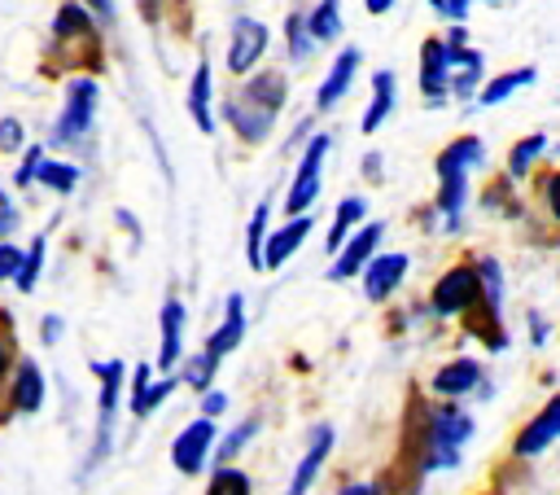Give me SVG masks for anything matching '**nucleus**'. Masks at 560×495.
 Returning a JSON list of instances; mask_svg holds the SVG:
<instances>
[{
  "mask_svg": "<svg viewBox=\"0 0 560 495\" xmlns=\"http://www.w3.org/2000/svg\"><path fill=\"white\" fill-rule=\"evenodd\" d=\"M280 106H285V75H280V71H263V75H249L232 93V101L223 106V114H228V123L236 128L241 141L258 145V141L271 136Z\"/></svg>",
  "mask_w": 560,
  "mask_h": 495,
  "instance_id": "1",
  "label": "nucleus"
},
{
  "mask_svg": "<svg viewBox=\"0 0 560 495\" xmlns=\"http://www.w3.org/2000/svg\"><path fill=\"white\" fill-rule=\"evenodd\" d=\"M473 438V416L464 412V408H438L434 416H429V447H425V464H421V473H429V469H447V464H455L460 460V447Z\"/></svg>",
  "mask_w": 560,
  "mask_h": 495,
  "instance_id": "2",
  "label": "nucleus"
},
{
  "mask_svg": "<svg viewBox=\"0 0 560 495\" xmlns=\"http://www.w3.org/2000/svg\"><path fill=\"white\" fill-rule=\"evenodd\" d=\"M97 101H101V88H97V80H88V75H75V80L66 84V106H62V114H58L53 141H58V145L84 141V136L93 132V123H97Z\"/></svg>",
  "mask_w": 560,
  "mask_h": 495,
  "instance_id": "3",
  "label": "nucleus"
},
{
  "mask_svg": "<svg viewBox=\"0 0 560 495\" xmlns=\"http://www.w3.org/2000/svg\"><path fill=\"white\" fill-rule=\"evenodd\" d=\"M477 299H482L477 268L455 264V268H447V273L438 277V286H434V294H429V307H434V316L451 321V316H464L468 307H477Z\"/></svg>",
  "mask_w": 560,
  "mask_h": 495,
  "instance_id": "4",
  "label": "nucleus"
},
{
  "mask_svg": "<svg viewBox=\"0 0 560 495\" xmlns=\"http://www.w3.org/2000/svg\"><path fill=\"white\" fill-rule=\"evenodd\" d=\"M325 158H329V136H312L299 171H294V184H290V197H285V215H303L316 206L320 197V184H325Z\"/></svg>",
  "mask_w": 560,
  "mask_h": 495,
  "instance_id": "5",
  "label": "nucleus"
},
{
  "mask_svg": "<svg viewBox=\"0 0 560 495\" xmlns=\"http://www.w3.org/2000/svg\"><path fill=\"white\" fill-rule=\"evenodd\" d=\"M215 416H202V421H188L180 434H175V443H171V460H175V469L180 473H188V478H197L202 469H206V456H210V447H215Z\"/></svg>",
  "mask_w": 560,
  "mask_h": 495,
  "instance_id": "6",
  "label": "nucleus"
},
{
  "mask_svg": "<svg viewBox=\"0 0 560 495\" xmlns=\"http://www.w3.org/2000/svg\"><path fill=\"white\" fill-rule=\"evenodd\" d=\"M381 237H386V224H364L360 232H351V237L338 245V259H333V268H329V281H346V277H355V273L377 255Z\"/></svg>",
  "mask_w": 560,
  "mask_h": 495,
  "instance_id": "7",
  "label": "nucleus"
},
{
  "mask_svg": "<svg viewBox=\"0 0 560 495\" xmlns=\"http://www.w3.org/2000/svg\"><path fill=\"white\" fill-rule=\"evenodd\" d=\"M312 228H316V215L312 210H303V215H290V224L285 228H276L267 241H263V268H285L294 255H299V245L312 237Z\"/></svg>",
  "mask_w": 560,
  "mask_h": 495,
  "instance_id": "8",
  "label": "nucleus"
},
{
  "mask_svg": "<svg viewBox=\"0 0 560 495\" xmlns=\"http://www.w3.org/2000/svg\"><path fill=\"white\" fill-rule=\"evenodd\" d=\"M267 40H271V32L258 23V19H241L236 27H232V45H228V71L241 80L245 71H254V62L267 53Z\"/></svg>",
  "mask_w": 560,
  "mask_h": 495,
  "instance_id": "9",
  "label": "nucleus"
},
{
  "mask_svg": "<svg viewBox=\"0 0 560 495\" xmlns=\"http://www.w3.org/2000/svg\"><path fill=\"white\" fill-rule=\"evenodd\" d=\"M360 273H364V294H368L373 303H386V299L403 286V277H407V255H399V251L373 255Z\"/></svg>",
  "mask_w": 560,
  "mask_h": 495,
  "instance_id": "10",
  "label": "nucleus"
},
{
  "mask_svg": "<svg viewBox=\"0 0 560 495\" xmlns=\"http://www.w3.org/2000/svg\"><path fill=\"white\" fill-rule=\"evenodd\" d=\"M421 93L434 106L451 93V49H447V40H425V49H421Z\"/></svg>",
  "mask_w": 560,
  "mask_h": 495,
  "instance_id": "11",
  "label": "nucleus"
},
{
  "mask_svg": "<svg viewBox=\"0 0 560 495\" xmlns=\"http://www.w3.org/2000/svg\"><path fill=\"white\" fill-rule=\"evenodd\" d=\"M556 438H560V395H551V399L543 403V412L516 434V456H538V451H547Z\"/></svg>",
  "mask_w": 560,
  "mask_h": 495,
  "instance_id": "12",
  "label": "nucleus"
},
{
  "mask_svg": "<svg viewBox=\"0 0 560 495\" xmlns=\"http://www.w3.org/2000/svg\"><path fill=\"white\" fill-rule=\"evenodd\" d=\"M355 71H360V49L338 53V58H333V67H329V75H325V84H320V93H316V110H333V106L351 93Z\"/></svg>",
  "mask_w": 560,
  "mask_h": 495,
  "instance_id": "13",
  "label": "nucleus"
},
{
  "mask_svg": "<svg viewBox=\"0 0 560 495\" xmlns=\"http://www.w3.org/2000/svg\"><path fill=\"white\" fill-rule=\"evenodd\" d=\"M329 451H333V425H325V421H320V425H316V434H312V447H307L303 464L294 469V482H290V491H294V495L312 491V482L320 478V469H325Z\"/></svg>",
  "mask_w": 560,
  "mask_h": 495,
  "instance_id": "14",
  "label": "nucleus"
},
{
  "mask_svg": "<svg viewBox=\"0 0 560 495\" xmlns=\"http://www.w3.org/2000/svg\"><path fill=\"white\" fill-rule=\"evenodd\" d=\"M241 338H245V299L241 294H228V312H223V325L206 338V351L210 355H232L236 347H241Z\"/></svg>",
  "mask_w": 560,
  "mask_h": 495,
  "instance_id": "15",
  "label": "nucleus"
},
{
  "mask_svg": "<svg viewBox=\"0 0 560 495\" xmlns=\"http://www.w3.org/2000/svg\"><path fill=\"white\" fill-rule=\"evenodd\" d=\"M184 360V303L167 299L162 307V347H158V369L171 373Z\"/></svg>",
  "mask_w": 560,
  "mask_h": 495,
  "instance_id": "16",
  "label": "nucleus"
},
{
  "mask_svg": "<svg viewBox=\"0 0 560 495\" xmlns=\"http://www.w3.org/2000/svg\"><path fill=\"white\" fill-rule=\"evenodd\" d=\"M477 386H482V364L468 360V355L442 364L438 377H434V395H442V399H460V395H468V390H477Z\"/></svg>",
  "mask_w": 560,
  "mask_h": 495,
  "instance_id": "17",
  "label": "nucleus"
},
{
  "mask_svg": "<svg viewBox=\"0 0 560 495\" xmlns=\"http://www.w3.org/2000/svg\"><path fill=\"white\" fill-rule=\"evenodd\" d=\"M447 49H451V71H455L451 93H455V97H473V88H477L482 75H486V58H482L477 49H468V45H447Z\"/></svg>",
  "mask_w": 560,
  "mask_h": 495,
  "instance_id": "18",
  "label": "nucleus"
},
{
  "mask_svg": "<svg viewBox=\"0 0 560 495\" xmlns=\"http://www.w3.org/2000/svg\"><path fill=\"white\" fill-rule=\"evenodd\" d=\"M438 180H442V189H438L434 210L442 215L447 228H460V210H464V197H468V176L464 171H442Z\"/></svg>",
  "mask_w": 560,
  "mask_h": 495,
  "instance_id": "19",
  "label": "nucleus"
},
{
  "mask_svg": "<svg viewBox=\"0 0 560 495\" xmlns=\"http://www.w3.org/2000/svg\"><path fill=\"white\" fill-rule=\"evenodd\" d=\"M534 80H538V71H534V67H516V71H508V75H495V80L477 93V110H490V106L508 101L516 88H529Z\"/></svg>",
  "mask_w": 560,
  "mask_h": 495,
  "instance_id": "20",
  "label": "nucleus"
},
{
  "mask_svg": "<svg viewBox=\"0 0 560 495\" xmlns=\"http://www.w3.org/2000/svg\"><path fill=\"white\" fill-rule=\"evenodd\" d=\"M188 114H193V123L210 136L215 132V114H210V62H202L197 71H193V84H188Z\"/></svg>",
  "mask_w": 560,
  "mask_h": 495,
  "instance_id": "21",
  "label": "nucleus"
},
{
  "mask_svg": "<svg viewBox=\"0 0 560 495\" xmlns=\"http://www.w3.org/2000/svg\"><path fill=\"white\" fill-rule=\"evenodd\" d=\"M482 162H486V145L477 136H460L438 154V176L442 171H468V167H482Z\"/></svg>",
  "mask_w": 560,
  "mask_h": 495,
  "instance_id": "22",
  "label": "nucleus"
},
{
  "mask_svg": "<svg viewBox=\"0 0 560 495\" xmlns=\"http://www.w3.org/2000/svg\"><path fill=\"white\" fill-rule=\"evenodd\" d=\"M45 403V373L40 364H19V377H14V408L19 412H40Z\"/></svg>",
  "mask_w": 560,
  "mask_h": 495,
  "instance_id": "23",
  "label": "nucleus"
},
{
  "mask_svg": "<svg viewBox=\"0 0 560 495\" xmlns=\"http://www.w3.org/2000/svg\"><path fill=\"white\" fill-rule=\"evenodd\" d=\"M390 110H394V71H377V75H373V106H368V114H364V132L373 136V132L390 119Z\"/></svg>",
  "mask_w": 560,
  "mask_h": 495,
  "instance_id": "24",
  "label": "nucleus"
},
{
  "mask_svg": "<svg viewBox=\"0 0 560 495\" xmlns=\"http://www.w3.org/2000/svg\"><path fill=\"white\" fill-rule=\"evenodd\" d=\"M364 215H368V202L364 197H342L338 202V215H333V228H329V251L333 255H338V245L346 241V232L364 224Z\"/></svg>",
  "mask_w": 560,
  "mask_h": 495,
  "instance_id": "25",
  "label": "nucleus"
},
{
  "mask_svg": "<svg viewBox=\"0 0 560 495\" xmlns=\"http://www.w3.org/2000/svg\"><path fill=\"white\" fill-rule=\"evenodd\" d=\"M547 145H551V141H547L543 132H534V136L516 141V145H512V154H508V180H521V176H525V171L547 154Z\"/></svg>",
  "mask_w": 560,
  "mask_h": 495,
  "instance_id": "26",
  "label": "nucleus"
},
{
  "mask_svg": "<svg viewBox=\"0 0 560 495\" xmlns=\"http://www.w3.org/2000/svg\"><path fill=\"white\" fill-rule=\"evenodd\" d=\"M93 373L101 377V421H110V416H114V403H119V390H123V373H127V369H123V360H106V364L97 360V364H93Z\"/></svg>",
  "mask_w": 560,
  "mask_h": 495,
  "instance_id": "27",
  "label": "nucleus"
},
{
  "mask_svg": "<svg viewBox=\"0 0 560 495\" xmlns=\"http://www.w3.org/2000/svg\"><path fill=\"white\" fill-rule=\"evenodd\" d=\"M303 19H307L312 40H338L342 36V10H338V0H320V5L312 14H303Z\"/></svg>",
  "mask_w": 560,
  "mask_h": 495,
  "instance_id": "28",
  "label": "nucleus"
},
{
  "mask_svg": "<svg viewBox=\"0 0 560 495\" xmlns=\"http://www.w3.org/2000/svg\"><path fill=\"white\" fill-rule=\"evenodd\" d=\"M53 32H58L62 40H93V19L84 14V5H80V0H66V5L58 10V23H53Z\"/></svg>",
  "mask_w": 560,
  "mask_h": 495,
  "instance_id": "29",
  "label": "nucleus"
},
{
  "mask_svg": "<svg viewBox=\"0 0 560 495\" xmlns=\"http://www.w3.org/2000/svg\"><path fill=\"white\" fill-rule=\"evenodd\" d=\"M45 245H49V241H45V237H36V241H32V251H27V255H23V264H19V273H14V286H19L23 294H32V290H36V281H40V268H45Z\"/></svg>",
  "mask_w": 560,
  "mask_h": 495,
  "instance_id": "30",
  "label": "nucleus"
},
{
  "mask_svg": "<svg viewBox=\"0 0 560 495\" xmlns=\"http://www.w3.org/2000/svg\"><path fill=\"white\" fill-rule=\"evenodd\" d=\"M36 180H40L45 189H53V193H75V184H80V167H71V162H40Z\"/></svg>",
  "mask_w": 560,
  "mask_h": 495,
  "instance_id": "31",
  "label": "nucleus"
},
{
  "mask_svg": "<svg viewBox=\"0 0 560 495\" xmlns=\"http://www.w3.org/2000/svg\"><path fill=\"white\" fill-rule=\"evenodd\" d=\"M267 215H271V206L267 202H258L254 206V219H249V232H245V255H249V268H263V241H267Z\"/></svg>",
  "mask_w": 560,
  "mask_h": 495,
  "instance_id": "32",
  "label": "nucleus"
},
{
  "mask_svg": "<svg viewBox=\"0 0 560 495\" xmlns=\"http://www.w3.org/2000/svg\"><path fill=\"white\" fill-rule=\"evenodd\" d=\"M175 386H180V377H175V373H167V377L149 382V386H145V390L132 399V412H136V416H149V412H154V408H158V403H162V399H167Z\"/></svg>",
  "mask_w": 560,
  "mask_h": 495,
  "instance_id": "33",
  "label": "nucleus"
},
{
  "mask_svg": "<svg viewBox=\"0 0 560 495\" xmlns=\"http://www.w3.org/2000/svg\"><path fill=\"white\" fill-rule=\"evenodd\" d=\"M215 364H219V355H210V351H202L197 360H188V364H184V373H180V382H184V386H193V390H206V386L215 382Z\"/></svg>",
  "mask_w": 560,
  "mask_h": 495,
  "instance_id": "34",
  "label": "nucleus"
},
{
  "mask_svg": "<svg viewBox=\"0 0 560 495\" xmlns=\"http://www.w3.org/2000/svg\"><path fill=\"white\" fill-rule=\"evenodd\" d=\"M477 281H482L486 307H499V303H503V273H499L495 259H482V264H477Z\"/></svg>",
  "mask_w": 560,
  "mask_h": 495,
  "instance_id": "35",
  "label": "nucleus"
},
{
  "mask_svg": "<svg viewBox=\"0 0 560 495\" xmlns=\"http://www.w3.org/2000/svg\"><path fill=\"white\" fill-rule=\"evenodd\" d=\"M285 32H290V36H285V40H290V58H294V62H307V58H312L307 19H303V14H290V27H285Z\"/></svg>",
  "mask_w": 560,
  "mask_h": 495,
  "instance_id": "36",
  "label": "nucleus"
},
{
  "mask_svg": "<svg viewBox=\"0 0 560 495\" xmlns=\"http://www.w3.org/2000/svg\"><path fill=\"white\" fill-rule=\"evenodd\" d=\"M254 434H258V421H254V416H249L245 425H236V430H232V434L219 443V451H215V456H219V464H228L236 451H245V443H249Z\"/></svg>",
  "mask_w": 560,
  "mask_h": 495,
  "instance_id": "37",
  "label": "nucleus"
},
{
  "mask_svg": "<svg viewBox=\"0 0 560 495\" xmlns=\"http://www.w3.org/2000/svg\"><path fill=\"white\" fill-rule=\"evenodd\" d=\"M210 491L215 495H232V491H249V478L241 469H215L210 473Z\"/></svg>",
  "mask_w": 560,
  "mask_h": 495,
  "instance_id": "38",
  "label": "nucleus"
},
{
  "mask_svg": "<svg viewBox=\"0 0 560 495\" xmlns=\"http://www.w3.org/2000/svg\"><path fill=\"white\" fill-rule=\"evenodd\" d=\"M19 264H23V251H19V245H10L5 237H0V281H14Z\"/></svg>",
  "mask_w": 560,
  "mask_h": 495,
  "instance_id": "39",
  "label": "nucleus"
},
{
  "mask_svg": "<svg viewBox=\"0 0 560 495\" xmlns=\"http://www.w3.org/2000/svg\"><path fill=\"white\" fill-rule=\"evenodd\" d=\"M40 162H45V154H40V145H32V154L23 158V167H19V176H14V184H19V189H27V184L36 180V171H40Z\"/></svg>",
  "mask_w": 560,
  "mask_h": 495,
  "instance_id": "40",
  "label": "nucleus"
},
{
  "mask_svg": "<svg viewBox=\"0 0 560 495\" xmlns=\"http://www.w3.org/2000/svg\"><path fill=\"white\" fill-rule=\"evenodd\" d=\"M23 145V123L19 119H0V149H19Z\"/></svg>",
  "mask_w": 560,
  "mask_h": 495,
  "instance_id": "41",
  "label": "nucleus"
},
{
  "mask_svg": "<svg viewBox=\"0 0 560 495\" xmlns=\"http://www.w3.org/2000/svg\"><path fill=\"white\" fill-rule=\"evenodd\" d=\"M223 408H228V395L223 390H206L202 395V416H223Z\"/></svg>",
  "mask_w": 560,
  "mask_h": 495,
  "instance_id": "42",
  "label": "nucleus"
},
{
  "mask_svg": "<svg viewBox=\"0 0 560 495\" xmlns=\"http://www.w3.org/2000/svg\"><path fill=\"white\" fill-rule=\"evenodd\" d=\"M19 228V210L10 206V197L5 193H0V237H10Z\"/></svg>",
  "mask_w": 560,
  "mask_h": 495,
  "instance_id": "43",
  "label": "nucleus"
},
{
  "mask_svg": "<svg viewBox=\"0 0 560 495\" xmlns=\"http://www.w3.org/2000/svg\"><path fill=\"white\" fill-rule=\"evenodd\" d=\"M547 210H551V219L560 224V171L547 180Z\"/></svg>",
  "mask_w": 560,
  "mask_h": 495,
  "instance_id": "44",
  "label": "nucleus"
},
{
  "mask_svg": "<svg viewBox=\"0 0 560 495\" xmlns=\"http://www.w3.org/2000/svg\"><path fill=\"white\" fill-rule=\"evenodd\" d=\"M468 5H473V0H447V14H442V19L464 23V19H468Z\"/></svg>",
  "mask_w": 560,
  "mask_h": 495,
  "instance_id": "45",
  "label": "nucleus"
},
{
  "mask_svg": "<svg viewBox=\"0 0 560 495\" xmlns=\"http://www.w3.org/2000/svg\"><path fill=\"white\" fill-rule=\"evenodd\" d=\"M381 167H386V162H381L377 154H368V158H364V171H368L364 180H373V184H377V180H381Z\"/></svg>",
  "mask_w": 560,
  "mask_h": 495,
  "instance_id": "46",
  "label": "nucleus"
},
{
  "mask_svg": "<svg viewBox=\"0 0 560 495\" xmlns=\"http://www.w3.org/2000/svg\"><path fill=\"white\" fill-rule=\"evenodd\" d=\"M58 338H62V316H49V321H45V342L53 347Z\"/></svg>",
  "mask_w": 560,
  "mask_h": 495,
  "instance_id": "47",
  "label": "nucleus"
},
{
  "mask_svg": "<svg viewBox=\"0 0 560 495\" xmlns=\"http://www.w3.org/2000/svg\"><path fill=\"white\" fill-rule=\"evenodd\" d=\"M529 334H534V347H543L547 342V321L543 316H529Z\"/></svg>",
  "mask_w": 560,
  "mask_h": 495,
  "instance_id": "48",
  "label": "nucleus"
},
{
  "mask_svg": "<svg viewBox=\"0 0 560 495\" xmlns=\"http://www.w3.org/2000/svg\"><path fill=\"white\" fill-rule=\"evenodd\" d=\"M145 386H149V364H136V377H132V399H136Z\"/></svg>",
  "mask_w": 560,
  "mask_h": 495,
  "instance_id": "49",
  "label": "nucleus"
},
{
  "mask_svg": "<svg viewBox=\"0 0 560 495\" xmlns=\"http://www.w3.org/2000/svg\"><path fill=\"white\" fill-rule=\"evenodd\" d=\"M364 10H368V14H390L394 0H364Z\"/></svg>",
  "mask_w": 560,
  "mask_h": 495,
  "instance_id": "50",
  "label": "nucleus"
},
{
  "mask_svg": "<svg viewBox=\"0 0 560 495\" xmlns=\"http://www.w3.org/2000/svg\"><path fill=\"white\" fill-rule=\"evenodd\" d=\"M5 369H10V338L0 334V377H5Z\"/></svg>",
  "mask_w": 560,
  "mask_h": 495,
  "instance_id": "51",
  "label": "nucleus"
},
{
  "mask_svg": "<svg viewBox=\"0 0 560 495\" xmlns=\"http://www.w3.org/2000/svg\"><path fill=\"white\" fill-rule=\"evenodd\" d=\"M377 486H368V482H355V486H346V495H373Z\"/></svg>",
  "mask_w": 560,
  "mask_h": 495,
  "instance_id": "52",
  "label": "nucleus"
},
{
  "mask_svg": "<svg viewBox=\"0 0 560 495\" xmlns=\"http://www.w3.org/2000/svg\"><path fill=\"white\" fill-rule=\"evenodd\" d=\"M429 5H434L438 14H447V0H429Z\"/></svg>",
  "mask_w": 560,
  "mask_h": 495,
  "instance_id": "53",
  "label": "nucleus"
},
{
  "mask_svg": "<svg viewBox=\"0 0 560 495\" xmlns=\"http://www.w3.org/2000/svg\"><path fill=\"white\" fill-rule=\"evenodd\" d=\"M490 5H499V0H490Z\"/></svg>",
  "mask_w": 560,
  "mask_h": 495,
  "instance_id": "54",
  "label": "nucleus"
}]
</instances>
